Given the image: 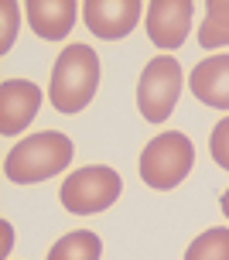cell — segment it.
<instances>
[{
	"instance_id": "obj_1",
	"label": "cell",
	"mask_w": 229,
	"mask_h": 260,
	"mask_svg": "<svg viewBox=\"0 0 229 260\" xmlns=\"http://www.w3.org/2000/svg\"><path fill=\"white\" fill-rule=\"evenodd\" d=\"M100 86V58L89 45H69L51 69L48 100L58 113H79L86 110Z\"/></svg>"
},
{
	"instance_id": "obj_2",
	"label": "cell",
	"mask_w": 229,
	"mask_h": 260,
	"mask_svg": "<svg viewBox=\"0 0 229 260\" xmlns=\"http://www.w3.org/2000/svg\"><path fill=\"white\" fill-rule=\"evenodd\" d=\"M72 141L58 134V130H41V134H31L21 144H14V151L4 161V175L11 178L14 185H35L45 182L51 175L69 168L72 161Z\"/></svg>"
},
{
	"instance_id": "obj_3",
	"label": "cell",
	"mask_w": 229,
	"mask_h": 260,
	"mask_svg": "<svg viewBox=\"0 0 229 260\" xmlns=\"http://www.w3.org/2000/svg\"><path fill=\"white\" fill-rule=\"evenodd\" d=\"M191 165H195L191 141L181 130H165V134H157L144 147V154H140V178L151 188H157V192H168V188H178L188 178Z\"/></svg>"
},
{
	"instance_id": "obj_4",
	"label": "cell",
	"mask_w": 229,
	"mask_h": 260,
	"mask_svg": "<svg viewBox=\"0 0 229 260\" xmlns=\"http://www.w3.org/2000/svg\"><path fill=\"white\" fill-rule=\"evenodd\" d=\"M120 175L106 165H89V168L72 171L69 178L62 182V206L76 216H92V212H103L110 209L120 199Z\"/></svg>"
},
{
	"instance_id": "obj_5",
	"label": "cell",
	"mask_w": 229,
	"mask_h": 260,
	"mask_svg": "<svg viewBox=\"0 0 229 260\" xmlns=\"http://www.w3.org/2000/svg\"><path fill=\"white\" fill-rule=\"evenodd\" d=\"M178 92H181V65L171 55H161V58L147 62L137 79L140 117L151 120V123H165L171 117L175 103H178Z\"/></svg>"
},
{
	"instance_id": "obj_6",
	"label": "cell",
	"mask_w": 229,
	"mask_h": 260,
	"mask_svg": "<svg viewBox=\"0 0 229 260\" xmlns=\"http://www.w3.org/2000/svg\"><path fill=\"white\" fill-rule=\"evenodd\" d=\"M140 14H144V7H140L137 0H86L82 4L86 27L103 41L127 38L130 31L137 27Z\"/></svg>"
},
{
	"instance_id": "obj_7",
	"label": "cell",
	"mask_w": 229,
	"mask_h": 260,
	"mask_svg": "<svg viewBox=\"0 0 229 260\" xmlns=\"http://www.w3.org/2000/svg\"><path fill=\"white\" fill-rule=\"evenodd\" d=\"M191 7L188 0H154L144 11V24H147V38L157 48H178L191 31Z\"/></svg>"
},
{
	"instance_id": "obj_8",
	"label": "cell",
	"mask_w": 229,
	"mask_h": 260,
	"mask_svg": "<svg viewBox=\"0 0 229 260\" xmlns=\"http://www.w3.org/2000/svg\"><path fill=\"white\" fill-rule=\"evenodd\" d=\"M41 106V89L27 79H7L0 86V134L14 137L35 120Z\"/></svg>"
},
{
	"instance_id": "obj_9",
	"label": "cell",
	"mask_w": 229,
	"mask_h": 260,
	"mask_svg": "<svg viewBox=\"0 0 229 260\" xmlns=\"http://www.w3.org/2000/svg\"><path fill=\"white\" fill-rule=\"evenodd\" d=\"M82 11L76 0H27L24 14L31 31L41 41H62L69 38V31L76 24V14Z\"/></svg>"
},
{
	"instance_id": "obj_10",
	"label": "cell",
	"mask_w": 229,
	"mask_h": 260,
	"mask_svg": "<svg viewBox=\"0 0 229 260\" xmlns=\"http://www.w3.org/2000/svg\"><path fill=\"white\" fill-rule=\"evenodd\" d=\"M188 86L205 106L229 110V55H212V58L199 62L191 69Z\"/></svg>"
},
{
	"instance_id": "obj_11",
	"label": "cell",
	"mask_w": 229,
	"mask_h": 260,
	"mask_svg": "<svg viewBox=\"0 0 229 260\" xmlns=\"http://www.w3.org/2000/svg\"><path fill=\"white\" fill-rule=\"evenodd\" d=\"M103 243L100 236L89 230H76V233L55 240V247L48 250V260H100Z\"/></svg>"
},
{
	"instance_id": "obj_12",
	"label": "cell",
	"mask_w": 229,
	"mask_h": 260,
	"mask_svg": "<svg viewBox=\"0 0 229 260\" xmlns=\"http://www.w3.org/2000/svg\"><path fill=\"white\" fill-rule=\"evenodd\" d=\"M199 45L202 48L229 45V0H209L205 4V21L199 27Z\"/></svg>"
},
{
	"instance_id": "obj_13",
	"label": "cell",
	"mask_w": 229,
	"mask_h": 260,
	"mask_svg": "<svg viewBox=\"0 0 229 260\" xmlns=\"http://www.w3.org/2000/svg\"><path fill=\"white\" fill-rule=\"evenodd\" d=\"M185 260H229V230L216 226V230H205L202 236H195L185 250Z\"/></svg>"
},
{
	"instance_id": "obj_14",
	"label": "cell",
	"mask_w": 229,
	"mask_h": 260,
	"mask_svg": "<svg viewBox=\"0 0 229 260\" xmlns=\"http://www.w3.org/2000/svg\"><path fill=\"white\" fill-rule=\"evenodd\" d=\"M209 154H212V161H216L219 168L229 171V117H222L212 127V137H209Z\"/></svg>"
},
{
	"instance_id": "obj_15",
	"label": "cell",
	"mask_w": 229,
	"mask_h": 260,
	"mask_svg": "<svg viewBox=\"0 0 229 260\" xmlns=\"http://www.w3.org/2000/svg\"><path fill=\"white\" fill-rule=\"evenodd\" d=\"M4 35H0V52H7L14 45V35H17V14H21V7L14 4V0H4Z\"/></svg>"
},
{
	"instance_id": "obj_16",
	"label": "cell",
	"mask_w": 229,
	"mask_h": 260,
	"mask_svg": "<svg viewBox=\"0 0 229 260\" xmlns=\"http://www.w3.org/2000/svg\"><path fill=\"white\" fill-rule=\"evenodd\" d=\"M219 206H222V216H226V219H229V188H226V192H222V202H219Z\"/></svg>"
}]
</instances>
